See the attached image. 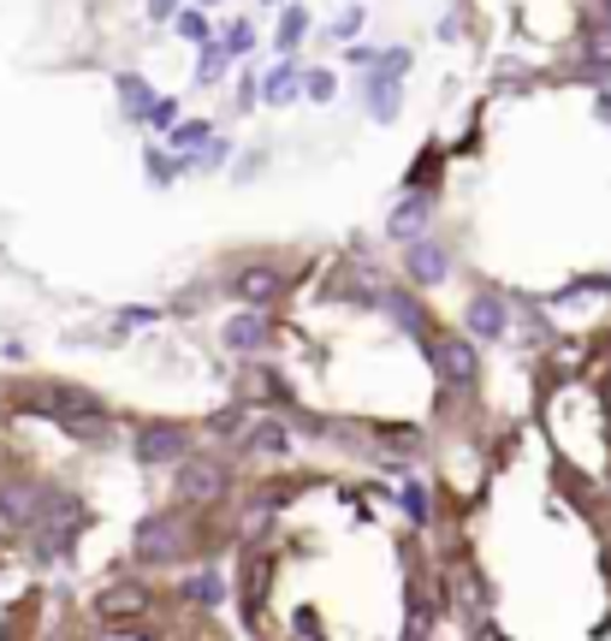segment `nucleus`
Instances as JSON below:
<instances>
[{"mask_svg": "<svg viewBox=\"0 0 611 641\" xmlns=\"http://www.w3.org/2000/svg\"><path fill=\"white\" fill-rule=\"evenodd\" d=\"M428 208H433L428 197H410V202H398V208H392V227H387V232L398 238V244H410V238H422V227H428Z\"/></svg>", "mask_w": 611, "mask_h": 641, "instance_id": "9b49d317", "label": "nucleus"}, {"mask_svg": "<svg viewBox=\"0 0 611 641\" xmlns=\"http://www.w3.org/2000/svg\"><path fill=\"white\" fill-rule=\"evenodd\" d=\"M154 309H119V327H149Z\"/></svg>", "mask_w": 611, "mask_h": 641, "instance_id": "cd10ccee", "label": "nucleus"}, {"mask_svg": "<svg viewBox=\"0 0 611 641\" xmlns=\"http://www.w3.org/2000/svg\"><path fill=\"white\" fill-rule=\"evenodd\" d=\"M179 37H184V42H197V48L208 42V24H202V12H179Z\"/></svg>", "mask_w": 611, "mask_h": 641, "instance_id": "b1692460", "label": "nucleus"}, {"mask_svg": "<svg viewBox=\"0 0 611 641\" xmlns=\"http://www.w3.org/2000/svg\"><path fill=\"white\" fill-rule=\"evenodd\" d=\"M410 72V54L404 48H392V54H380L369 66V78H362V101H369L374 119H392L398 113V78Z\"/></svg>", "mask_w": 611, "mask_h": 641, "instance_id": "f03ea898", "label": "nucleus"}, {"mask_svg": "<svg viewBox=\"0 0 611 641\" xmlns=\"http://www.w3.org/2000/svg\"><path fill=\"white\" fill-rule=\"evenodd\" d=\"M303 96H315V101H333V78H327V72H309V78H303Z\"/></svg>", "mask_w": 611, "mask_h": 641, "instance_id": "a878e982", "label": "nucleus"}, {"mask_svg": "<svg viewBox=\"0 0 611 641\" xmlns=\"http://www.w3.org/2000/svg\"><path fill=\"white\" fill-rule=\"evenodd\" d=\"M202 7H214V0H202Z\"/></svg>", "mask_w": 611, "mask_h": 641, "instance_id": "7c9ffc66", "label": "nucleus"}, {"mask_svg": "<svg viewBox=\"0 0 611 641\" xmlns=\"http://www.w3.org/2000/svg\"><path fill=\"white\" fill-rule=\"evenodd\" d=\"M190 458V434L179 422H149L137 428V463H149V470H161V463H184Z\"/></svg>", "mask_w": 611, "mask_h": 641, "instance_id": "7ed1b4c3", "label": "nucleus"}, {"mask_svg": "<svg viewBox=\"0 0 611 641\" xmlns=\"http://www.w3.org/2000/svg\"><path fill=\"white\" fill-rule=\"evenodd\" d=\"M250 48H256V30H250V24H232V30H226V54H232V60L250 54Z\"/></svg>", "mask_w": 611, "mask_h": 641, "instance_id": "5701e85b", "label": "nucleus"}, {"mask_svg": "<svg viewBox=\"0 0 611 641\" xmlns=\"http://www.w3.org/2000/svg\"><path fill=\"white\" fill-rule=\"evenodd\" d=\"M179 172H184V154H172V161H167L161 149H149V184H172Z\"/></svg>", "mask_w": 611, "mask_h": 641, "instance_id": "aec40b11", "label": "nucleus"}, {"mask_svg": "<svg viewBox=\"0 0 611 641\" xmlns=\"http://www.w3.org/2000/svg\"><path fill=\"white\" fill-rule=\"evenodd\" d=\"M226 344H232V351H261V344H268V321H261V309H243V316L226 321Z\"/></svg>", "mask_w": 611, "mask_h": 641, "instance_id": "9d476101", "label": "nucleus"}, {"mask_svg": "<svg viewBox=\"0 0 611 641\" xmlns=\"http://www.w3.org/2000/svg\"><path fill=\"white\" fill-rule=\"evenodd\" d=\"M179 12V0H149V19H172Z\"/></svg>", "mask_w": 611, "mask_h": 641, "instance_id": "c85d7f7f", "label": "nucleus"}, {"mask_svg": "<svg viewBox=\"0 0 611 641\" xmlns=\"http://www.w3.org/2000/svg\"><path fill=\"white\" fill-rule=\"evenodd\" d=\"M398 505H404V517H410V523H428V517H433V505H428V488H422V481H404Z\"/></svg>", "mask_w": 611, "mask_h": 641, "instance_id": "6ab92c4d", "label": "nucleus"}, {"mask_svg": "<svg viewBox=\"0 0 611 641\" xmlns=\"http://www.w3.org/2000/svg\"><path fill=\"white\" fill-rule=\"evenodd\" d=\"M149 126H179V101H154V108H149Z\"/></svg>", "mask_w": 611, "mask_h": 641, "instance_id": "bb28decb", "label": "nucleus"}, {"mask_svg": "<svg viewBox=\"0 0 611 641\" xmlns=\"http://www.w3.org/2000/svg\"><path fill=\"white\" fill-rule=\"evenodd\" d=\"M243 428H250V410H243V404H226V410L208 415V434H214V440H238Z\"/></svg>", "mask_w": 611, "mask_h": 641, "instance_id": "dca6fc26", "label": "nucleus"}, {"mask_svg": "<svg viewBox=\"0 0 611 641\" xmlns=\"http://www.w3.org/2000/svg\"><path fill=\"white\" fill-rule=\"evenodd\" d=\"M232 291H238V298L250 303V309H268V303L279 298V291H286V273H279V268H268V262L238 268V273H232Z\"/></svg>", "mask_w": 611, "mask_h": 641, "instance_id": "423d86ee", "label": "nucleus"}, {"mask_svg": "<svg viewBox=\"0 0 611 641\" xmlns=\"http://www.w3.org/2000/svg\"><path fill=\"white\" fill-rule=\"evenodd\" d=\"M297 96H303V78H297L291 66H279V72L261 78V101H268V108H286V101H297Z\"/></svg>", "mask_w": 611, "mask_h": 641, "instance_id": "f8f14e48", "label": "nucleus"}, {"mask_svg": "<svg viewBox=\"0 0 611 641\" xmlns=\"http://www.w3.org/2000/svg\"><path fill=\"white\" fill-rule=\"evenodd\" d=\"M387 309L398 316V327H404L410 339H422V344H428V316H422V303H410L404 291H387Z\"/></svg>", "mask_w": 611, "mask_h": 641, "instance_id": "ddd939ff", "label": "nucleus"}, {"mask_svg": "<svg viewBox=\"0 0 611 641\" xmlns=\"http://www.w3.org/2000/svg\"><path fill=\"white\" fill-rule=\"evenodd\" d=\"M226 66H232V54H226V48L208 37V42H202V60H197V78L208 83V90H214V83L226 78Z\"/></svg>", "mask_w": 611, "mask_h": 641, "instance_id": "f3484780", "label": "nucleus"}, {"mask_svg": "<svg viewBox=\"0 0 611 641\" xmlns=\"http://www.w3.org/2000/svg\"><path fill=\"white\" fill-rule=\"evenodd\" d=\"M357 30H362V7H344L339 19H333V37H339V42H351Z\"/></svg>", "mask_w": 611, "mask_h": 641, "instance_id": "393cba45", "label": "nucleus"}, {"mask_svg": "<svg viewBox=\"0 0 611 641\" xmlns=\"http://www.w3.org/2000/svg\"><path fill=\"white\" fill-rule=\"evenodd\" d=\"M101 618H137L149 605V588L143 582H113V588H101Z\"/></svg>", "mask_w": 611, "mask_h": 641, "instance_id": "1a4fd4ad", "label": "nucleus"}, {"mask_svg": "<svg viewBox=\"0 0 611 641\" xmlns=\"http://www.w3.org/2000/svg\"><path fill=\"white\" fill-rule=\"evenodd\" d=\"M243 445H250L256 458H279V452H286V445H291V434H286V428H279V422H256L250 434H243Z\"/></svg>", "mask_w": 611, "mask_h": 641, "instance_id": "4468645a", "label": "nucleus"}, {"mask_svg": "<svg viewBox=\"0 0 611 641\" xmlns=\"http://www.w3.org/2000/svg\"><path fill=\"white\" fill-rule=\"evenodd\" d=\"M404 268H410L415 286H440L445 268H451V256L440 244H428V238H410V244H404Z\"/></svg>", "mask_w": 611, "mask_h": 641, "instance_id": "0eeeda50", "label": "nucleus"}, {"mask_svg": "<svg viewBox=\"0 0 611 641\" xmlns=\"http://www.w3.org/2000/svg\"><path fill=\"white\" fill-rule=\"evenodd\" d=\"M137 564H172V559H184V511H154L137 523Z\"/></svg>", "mask_w": 611, "mask_h": 641, "instance_id": "f257e3e1", "label": "nucleus"}, {"mask_svg": "<svg viewBox=\"0 0 611 641\" xmlns=\"http://www.w3.org/2000/svg\"><path fill=\"white\" fill-rule=\"evenodd\" d=\"M303 30H309L303 7H286V19H279V48H297V42H303Z\"/></svg>", "mask_w": 611, "mask_h": 641, "instance_id": "412c9836", "label": "nucleus"}, {"mask_svg": "<svg viewBox=\"0 0 611 641\" xmlns=\"http://www.w3.org/2000/svg\"><path fill=\"white\" fill-rule=\"evenodd\" d=\"M256 387H261V398H273V404H291V387H286V380H279L273 369H261Z\"/></svg>", "mask_w": 611, "mask_h": 641, "instance_id": "4be33fe9", "label": "nucleus"}, {"mask_svg": "<svg viewBox=\"0 0 611 641\" xmlns=\"http://www.w3.org/2000/svg\"><path fill=\"white\" fill-rule=\"evenodd\" d=\"M600 119H605V126H611V96H600Z\"/></svg>", "mask_w": 611, "mask_h": 641, "instance_id": "c756f323", "label": "nucleus"}, {"mask_svg": "<svg viewBox=\"0 0 611 641\" xmlns=\"http://www.w3.org/2000/svg\"><path fill=\"white\" fill-rule=\"evenodd\" d=\"M226 481H232V470L214 463V458H184L179 463V499L184 505H214L226 493Z\"/></svg>", "mask_w": 611, "mask_h": 641, "instance_id": "20e7f679", "label": "nucleus"}, {"mask_svg": "<svg viewBox=\"0 0 611 641\" xmlns=\"http://www.w3.org/2000/svg\"><path fill=\"white\" fill-rule=\"evenodd\" d=\"M167 137H172V149H184V161H190V154H197L208 137H214V126H202V119H184V126H172Z\"/></svg>", "mask_w": 611, "mask_h": 641, "instance_id": "a211bd4d", "label": "nucleus"}, {"mask_svg": "<svg viewBox=\"0 0 611 641\" xmlns=\"http://www.w3.org/2000/svg\"><path fill=\"white\" fill-rule=\"evenodd\" d=\"M119 108H126L131 119H149V108H154V96H149V83L137 78V72H126V78H119Z\"/></svg>", "mask_w": 611, "mask_h": 641, "instance_id": "2eb2a0df", "label": "nucleus"}, {"mask_svg": "<svg viewBox=\"0 0 611 641\" xmlns=\"http://www.w3.org/2000/svg\"><path fill=\"white\" fill-rule=\"evenodd\" d=\"M428 357H433V369H440V380H451V387H475L481 362H475V344L469 339H428Z\"/></svg>", "mask_w": 611, "mask_h": 641, "instance_id": "39448f33", "label": "nucleus"}, {"mask_svg": "<svg viewBox=\"0 0 611 641\" xmlns=\"http://www.w3.org/2000/svg\"><path fill=\"white\" fill-rule=\"evenodd\" d=\"M469 333L475 339H504V327H511V309H504V298H493V291H481L475 303H469Z\"/></svg>", "mask_w": 611, "mask_h": 641, "instance_id": "6e6552de", "label": "nucleus"}]
</instances>
